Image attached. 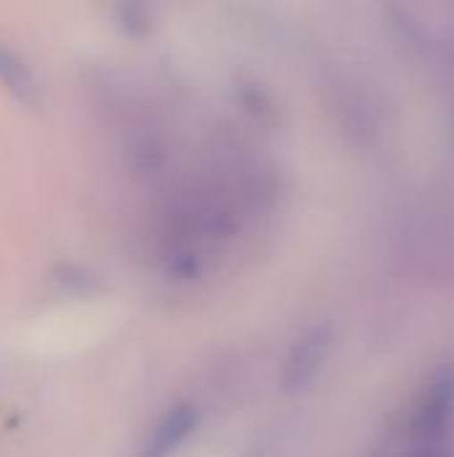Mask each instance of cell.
I'll return each instance as SVG.
<instances>
[{"instance_id": "1", "label": "cell", "mask_w": 454, "mask_h": 457, "mask_svg": "<svg viewBox=\"0 0 454 457\" xmlns=\"http://www.w3.org/2000/svg\"><path fill=\"white\" fill-rule=\"evenodd\" d=\"M198 426V410L193 404H177L171 407L147 434L139 457H171L195 431Z\"/></svg>"}, {"instance_id": "2", "label": "cell", "mask_w": 454, "mask_h": 457, "mask_svg": "<svg viewBox=\"0 0 454 457\" xmlns=\"http://www.w3.org/2000/svg\"><path fill=\"white\" fill-rule=\"evenodd\" d=\"M0 83L21 102L37 99V80L29 70V64L5 43H0Z\"/></svg>"}]
</instances>
